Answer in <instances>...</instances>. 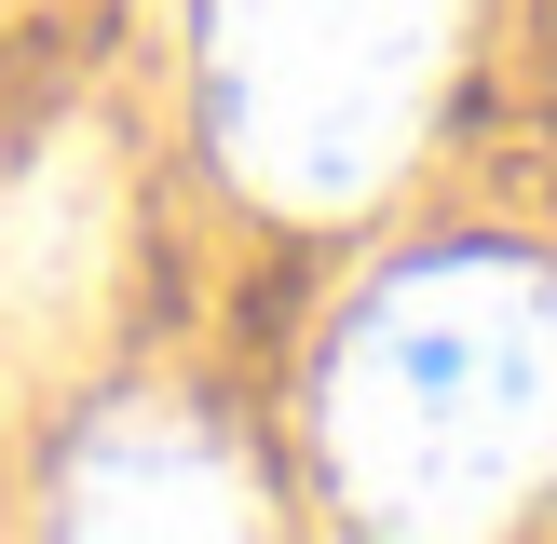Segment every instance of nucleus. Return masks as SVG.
I'll use <instances>...</instances> for the list:
<instances>
[{
	"instance_id": "1",
	"label": "nucleus",
	"mask_w": 557,
	"mask_h": 544,
	"mask_svg": "<svg viewBox=\"0 0 557 544\" xmlns=\"http://www.w3.org/2000/svg\"><path fill=\"white\" fill-rule=\"evenodd\" d=\"M326 462L395 531H490L557 477V272L422 259L326 354Z\"/></svg>"
},
{
	"instance_id": "2",
	"label": "nucleus",
	"mask_w": 557,
	"mask_h": 544,
	"mask_svg": "<svg viewBox=\"0 0 557 544\" xmlns=\"http://www.w3.org/2000/svg\"><path fill=\"white\" fill-rule=\"evenodd\" d=\"M462 0H205V136L259 205L341 218L408 163Z\"/></svg>"
},
{
	"instance_id": "3",
	"label": "nucleus",
	"mask_w": 557,
	"mask_h": 544,
	"mask_svg": "<svg viewBox=\"0 0 557 544\" xmlns=\"http://www.w3.org/2000/svg\"><path fill=\"white\" fill-rule=\"evenodd\" d=\"M54 531H259V490L177 408H109L54 477Z\"/></svg>"
},
{
	"instance_id": "4",
	"label": "nucleus",
	"mask_w": 557,
	"mask_h": 544,
	"mask_svg": "<svg viewBox=\"0 0 557 544\" xmlns=\"http://www.w3.org/2000/svg\"><path fill=\"white\" fill-rule=\"evenodd\" d=\"M109 286V163L96 136H41L14 190H0V341H69Z\"/></svg>"
}]
</instances>
